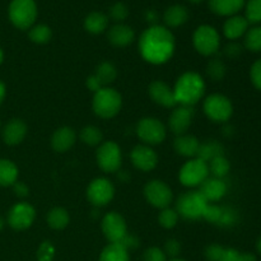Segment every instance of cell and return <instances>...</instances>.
I'll return each mask as SVG.
<instances>
[{"label": "cell", "mask_w": 261, "mask_h": 261, "mask_svg": "<svg viewBox=\"0 0 261 261\" xmlns=\"http://www.w3.org/2000/svg\"><path fill=\"white\" fill-rule=\"evenodd\" d=\"M139 53L145 61L154 65L167 63L175 53V37L163 25H150L140 36Z\"/></svg>", "instance_id": "obj_1"}, {"label": "cell", "mask_w": 261, "mask_h": 261, "mask_svg": "<svg viewBox=\"0 0 261 261\" xmlns=\"http://www.w3.org/2000/svg\"><path fill=\"white\" fill-rule=\"evenodd\" d=\"M205 93V83L201 75L194 71H186L176 81L173 94L176 103L194 107Z\"/></svg>", "instance_id": "obj_2"}, {"label": "cell", "mask_w": 261, "mask_h": 261, "mask_svg": "<svg viewBox=\"0 0 261 261\" xmlns=\"http://www.w3.org/2000/svg\"><path fill=\"white\" fill-rule=\"evenodd\" d=\"M122 106V97L116 89L103 87L94 93L92 107L97 116L102 119H112L120 112Z\"/></svg>", "instance_id": "obj_3"}, {"label": "cell", "mask_w": 261, "mask_h": 261, "mask_svg": "<svg viewBox=\"0 0 261 261\" xmlns=\"http://www.w3.org/2000/svg\"><path fill=\"white\" fill-rule=\"evenodd\" d=\"M208 204V201L199 191H188L178 196L177 203H176V212L182 218L196 221V219L203 218L204 211Z\"/></svg>", "instance_id": "obj_4"}, {"label": "cell", "mask_w": 261, "mask_h": 261, "mask_svg": "<svg viewBox=\"0 0 261 261\" xmlns=\"http://www.w3.org/2000/svg\"><path fill=\"white\" fill-rule=\"evenodd\" d=\"M37 18L35 0H12L9 5V19L19 30H28Z\"/></svg>", "instance_id": "obj_5"}, {"label": "cell", "mask_w": 261, "mask_h": 261, "mask_svg": "<svg viewBox=\"0 0 261 261\" xmlns=\"http://www.w3.org/2000/svg\"><path fill=\"white\" fill-rule=\"evenodd\" d=\"M194 47L203 56H212L217 54L221 46V37L216 28L203 24L196 28L193 36Z\"/></svg>", "instance_id": "obj_6"}, {"label": "cell", "mask_w": 261, "mask_h": 261, "mask_svg": "<svg viewBox=\"0 0 261 261\" xmlns=\"http://www.w3.org/2000/svg\"><path fill=\"white\" fill-rule=\"evenodd\" d=\"M204 112L214 122H226L233 114V106L228 97L223 94H211L204 101Z\"/></svg>", "instance_id": "obj_7"}, {"label": "cell", "mask_w": 261, "mask_h": 261, "mask_svg": "<svg viewBox=\"0 0 261 261\" xmlns=\"http://www.w3.org/2000/svg\"><path fill=\"white\" fill-rule=\"evenodd\" d=\"M208 163L199 158H194L181 167L178 180L186 188H195V186H200L208 178Z\"/></svg>", "instance_id": "obj_8"}, {"label": "cell", "mask_w": 261, "mask_h": 261, "mask_svg": "<svg viewBox=\"0 0 261 261\" xmlns=\"http://www.w3.org/2000/svg\"><path fill=\"white\" fill-rule=\"evenodd\" d=\"M97 163L99 168L107 173L117 172L121 167V149L115 142H105L97 149Z\"/></svg>", "instance_id": "obj_9"}, {"label": "cell", "mask_w": 261, "mask_h": 261, "mask_svg": "<svg viewBox=\"0 0 261 261\" xmlns=\"http://www.w3.org/2000/svg\"><path fill=\"white\" fill-rule=\"evenodd\" d=\"M137 134L144 143L155 145L166 139V126L155 117H144L137 125Z\"/></svg>", "instance_id": "obj_10"}, {"label": "cell", "mask_w": 261, "mask_h": 261, "mask_svg": "<svg viewBox=\"0 0 261 261\" xmlns=\"http://www.w3.org/2000/svg\"><path fill=\"white\" fill-rule=\"evenodd\" d=\"M144 196L150 205L165 209L172 203L173 194L170 186L161 180H152L144 186Z\"/></svg>", "instance_id": "obj_11"}, {"label": "cell", "mask_w": 261, "mask_h": 261, "mask_svg": "<svg viewBox=\"0 0 261 261\" xmlns=\"http://www.w3.org/2000/svg\"><path fill=\"white\" fill-rule=\"evenodd\" d=\"M115 188L105 177L94 178L87 188V199L94 206H105L114 199Z\"/></svg>", "instance_id": "obj_12"}, {"label": "cell", "mask_w": 261, "mask_h": 261, "mask_svg": "<svg viewBox=\"0 0 261 261\" xmlns=\"http://www.w3.org/2000/svg\"><path fill=\"white\" fill-rule=\"evenodd\" d=\"M101 228L110 244H120L127 234L126 222L116 212H110L103 217Z\"/></svg>", "instance_id": "obj_13"}, {"label": "cell", "mask_w": 261, "mask_h": 261, "mask_svg": "<svg viewBox=\"0 0 261 261\" xmlns=\"http://www.w3.org/2000/svg\"><path fill=\"white\" fill-rule=\"evenodd\" d=\"M35 218L36 211L31 204L18 203L8 213V224L15 231H24L32 226Z\"/></svg>", "instance_id": "obj_14"}, {"label": "cell", "mask_w": 261, "mask_h": 261, "mask_svg": "<svg viewBox=\"0 0 261 261\" xmlns=\"http://www.w3.org/2000/svg\"><path fill=\"white\" fill-rule=\"evenodd\" d=\"M194 107L190 106H178L173 109L171 112L170 117H168V127L171 132L175 133L176 135H182L190 127L191 122L194 119Z\"/></svg>", "instance_id": "obj_15"}, {"label": "cell", "mask_w": 261, "mask_h": 261, "mask_svg": "<svg viewBox=\"0 0 261 261\" xmlns=\"http://www.w3.org/2000/svg\"><path fill=\"white\" fill-rule=\"evenodd\" d=\"M130 158L134 167L143 172H149L157 167V153L148 145H137L130 153Z\"/></svg>", "instance_id": "obj_16"}, {"label": "cell", "mask_w": 261, "mask_h": 261, "mask_svg": "<svg viewBox=\"0 0 261 261\" xmlns=\"http://www.w3.org/2000/svg\"><path fill=\"white\" fill-rule=\"evenodd\" d=\"M148 92H149L150 98H152L155 103L160 105V106L171 109V107H175L176 105H177L176 103L175 94H173V89L171 88L168 84H166L165 82H152V83L149 84Z\"/></svg>", "instance_id": "obj_17"}, {"label": "cell", "mask_w": 261, "mask_h": 261, "mask_svg": "<svg viewBox=\"0 0 261 261\" xmlns=\"http://www.w3.org/2000/svg\"><path fill=\"white\" fill-rule=\"evenodd\" d=\"M199 193L204 196L208 203H216L227 194V185L222 178L208 177L200 185Z\"/></svg>", "instance_id": "obj_18"}, {"label": "cell", "mask_w": 261, "mask_h": 261, "mask_svg": "<svg viewBox=\"0 0 261 261\" xmlns=\"http://www.w3.org/2000/svg\"><path fill=\"white\" fill-rule=\"evenodd\" d=\"M27 135V125L23 120L13 119L5 125L3 130V139L8 145H18Z\"/></svg>", "instance_id": "obj_19"}, {"label": "cell", "mask_w": 261, "mask_h": 261, "mask_svg": "<svg viewBox=\"0 0 261 261\" xmlns=\"http://www.w3.org/2000/svg\"><path fill=\"white\" fill-rule=\"evenodd\" d=\"M76 134L71 127L63 126L54 133L51 138V147L55 152L64 153L75 144Z\"/></svg>", "instance_id": "obj_20"}, {"label": "cell", "mask_w": 261, "mask_h": 261, "mask_svg": "<svg viewBox=\"0 0 261 261\" xmlns=\"http://www.w3.org/2000/svg\"><path fill=\"white\" fill-rule=\"evenodd\" d=\"M107 38H109L110 43L116 46V47H126L134 41L135 33L132 27L119 23V24H115L114 27L110 28Z\"/></svg>", "instance_id": "obj_21"}, {"label": "cell", "mask_w": 261, "mask_h": 261, "mask_svg": "<svg viewBox=\"0 0 261 261\" xmlns=\"http://www.w3.org/2000/svg\"><path fill=\"white\" fill-rule=\"evenodd\" d=\"M249 30V22L241 15H232L223 25V33L228 40H237L242 37Z\"/></svg>", "instance_id": "obj_22"}, {"label": "cell", "mask_w": 261, "mask_h": 261, "mask_svg": "<svg viewBox=\"0 0 261 261\" xmlns=\"http://www.w3.org/2000/svg\"><path fill=\"white\" fill-rule=\"evenodd\" d=\"M173 147H175L177 154L182 155V157H196L200 142L193 135L182 134L176 138Z\"/></svg>", "instance_id": "obj_23"}, {"label": "cell", "mask_w": 261, "mask_h": 261, "mask_svg": "<svg viewBox=\"0 0 261 261\" xmlns=\"http://www.w3.org/2000/svg\"><path fill=\"white\" fill-rule=\"evenodd\" d=\"M245 0H209V8L218 15H234L244 8Z\"/></svg>", "instance_id": "obj_24"}, {"label": "cell", "mask_w": 261, "mask_h": 261, "mask_svg": "<svg viewBox=\"0 0 261 261\" xmlns=\"http://www.w3.org/2000/svg\"><path fill=\"white\" fill-rule=\"evenodd\" d=\"M163 19L168 27H180L188 22L189 12L184 5H172V7L167 8L163 14Z\"/></svg>", "instance_id": "obj_25"}, {"label": "cell", "mask_w": 261, "mask_h": 261, "mask_svg": "<svg viewBox=\"0 0 261 261\" xmlns=\"http://www.w3.org/2000/svg\"><path fill=\"white\" fill-rule=\"evenodd\" d=\"M18 167L14 162L5 158H0V186H13L18 181Z\"/></svg>", "instance_id": "obj_26"}, {"label": "cell", "mask_w": 261, "mask_h": 261, "mask_svg": "<svg viewBox=\"0 0 261 261\" xmlns=\"http://www.w3.org/2000/svg\"><path fill=\"white\" fill-rule=\"evenodd\" d=\"M107 25H109V18L101 12L91 13L87 15L86 20H84V28L87 32L92 33V35H99V33L105 32Z\"/></svg>", "instance_id": "obj_27"}, {"label": "cell", "mask_w": 261, "mask_h": 261, "mask_svg": "<svg viewBox=\"0 0 261 261\" xmlns=\"http://www.w3.org/2000/svg\"><path fill=\"white\" fill-rule=\"evenodd\" d=\"M99 261H130L129 251L121 244H109L101 252Z\"/></svg>", "instance_id": "obj_28"}, {"label": "cell", "mask_w": 261, "mask_h": 261, "mask_svg": "<svg viewBox=\"0 0 261 261\" xmlns=\"http://www.w3.org/2000/svg\"><path fill=\"white\" fill-rule=\"evenodd\" d=\"M70 222V217L66 209L61 208V206H56L53 208L47 213V224L53 229H64Z\"/></svg>", "instance_id": "obj_29"}, {"label": "cell", "mask_w": 261, "mask_h": 261, "mask_svg": "<svg viewBox=\"0 0 261 261\" xmlns=\"http://www.w3.org/2000/svg\"><path fill=\"white\" fill-rule=\"evenodd\" d=\"M223 145L217 142V140H213V142L205 143V144H200L196 158L208 163L213 158L218 157V155H223Z\"/></svg>", "instance_id": "obj_30"}, {"label": "cell", "mask_w": 261, "mask_h": 261, "mask_svg": "<svg viewBox=\"0 0 261 261\" xmlns=\"http://www.w3.org/2000/svg\"><path fill=\"white\" fill-rule=\"evenodd\" d=\"M94 76L98 79L99 83L102 84V87H107L110 83L115 82V79H116V66L112 63H110V61H103V63H101L97 66Z\"/></svg>", "instance_id": "obj_31"}, {"label": "cell", "mask_w": 261, "mask_h": 261, "mask_svg": "<svg viewBox=\"0 0 261 261\" xmlns=\"http://www.w3.org/2000/svg\"><path fill=\"white\" fill-rule=\"evenodd\" d=\"M28 37H30V40L32 42L37 43V45H43V43H47L51 40V37H53V31L46 24L33 25V27L30 28Z\"/></svg>", "instance_id": "obj_32"}, {"label": "cell", "mask_w": 261, "mask_h": 261, "mask_svg": "<svg viewBox=\"0 0 261 261\" xmlns=\"http://www.w3.org/2000/svg\"><path fill=\"white\" fill-rule=\"evenodd\" d=\"M208 168L209 172H212V175L217 178H222L229 172V161L227 160L224 155H218V157L213 158L211 162H208Z\"/></svg>", "instance_id": "obj_33"}, {"label": "cell", "mask_w": 261, "mask_h": 261, "mask_svg": "<svg viewBox=\"0 0 261 261\" xmlns=\"http://www.w3.org/2000/svg\"><path fill=\"white\" fill-rule=\"evenodd\" d=\"M81 139L86 145L94 147V145L101 144L102 139H103V134H102V132L98 127L89 125V126H86L82 129Z\"/></svg>", "instance_id": "obj_34"}, {"label": "cell", "mask_w": 261, "mask_h": 261, "mask_svg": "<svg viewBox=\"0 0 261 261\" xmlns=\"http://www.w3.org/2000/svg\"><path fill=\"white\" fill-rule=\"evenodd\" d=\"M245 47L251 53H261V27L251 28L245 33Z\"/></svg>", "instance_id": "obj_35"}, {"label": "cell", "mask_w": 261, "mask_h": 261, "mask_svg": "<svg viewBox=\"0 0 261 261\" xmlns=\"http://www.w3.org/2000/svg\"><path fill=\"white\" fill-rule=\"evenodd\" d=\"M226 64L221 59H212L206 65V74L214 82H219L226 76Z\"/></svg>", "instance_id": "obj_36"}, {"label": "cell", "mask_w": 261, "mask_h": 261, "mask_svg": "<svg viewBox=\"0 0 261 261\" xmlns=\"http://www.w3.org/2000/svg\"><path fill=\"white\" fill-rule=\"evenodd\" d=\"M178 213L176 212V209L171 208H165L161 211L160 216H158V222H160L161 226L166 229H171L177 224L178 222Z\"/></svg>", "instance_id": "obj_37"}, {"label": "cell", "mask_w": 261, "mask_h": 261, "mask_svg": "<svg viewBox=\"0 0 261 261\" xmlns=\"http://www.w3.org/2000/svg\"><path fill=\"white\" fill-rule=\"evenodd\" d=\"M246 19L249 23L261 22V0H249L247 2Z\"/></svg>", "instance_id": "obj_38"}, {"label": "cell", "mask_w": 261, "mask_h": 261, "mask_svg": "<svg viewBox=\"0 0 261 261\" xmlns=\"http://www.w3.org/2000/svg\"><path fill=\"white\" fill-rule=\"evenodd\" d=\"M237 212L229 206H222V214L217 226L219 227H232L237 223Z\"/></svg>", "instance_id": "obj_39"}, {"label": "cell", "mask_w": 261, "mask_h": 261, "mask_svg": "<svg viewBox=\"0 0 261 261\" xmlns=\"http://www.w3.org/2000/svg\"><path fill=\"white\" fill-rule=\"evenodd\" d=\"M129 15V9L124 3H115L111 8H110V17L115 20V22H122Z\"/></svg>", "instance_id": "obj_40"}, {"label": "cell", "mask_w": 261, "mask_h": 261, "mask_svg": "<svg viewBox=\"0 0 261 261\" xmlns=\"http://www.w3.org/2000/svg\"><path fill=\"white\" fill-rule=\"evenodd\" d=\"M55 255V247L50 241H45L41 244L37 251L38 261H53Z\"/></svg>", "instance_id": "obj_41"}, {"label": "cell", "mask_w": 261, "mask_h": 261, "mask_svg": "<svg viewBox=\"0 0 261 261\" xmlns=\"http://www.w3.org/2000/svg\"><path fill=\"white\" fill-rule=\"evenodd\" d=\"M221 214H222V206L211 205V204H208L205 211H204L203 218L205 219V221H208L209 223L217 224L218 223L219 218H221Z\"/></svg>", "instance_id": "obj_42"}, {"label": "cell", "mask_w": 261, "mask_h": 261, "mask_svg": "<svg viewBox=\"0 0 261 261\" xmlns=\"http://www.w3.org/2000/svg\"><path fill=\"white\" fill-rule=\"evenodd\" d=\"M143 261H167V256L160 247H149L143 254Z\"/></svg>", "instance_id": "obj_43"}, {"label": "cell", "mask_w": 261, "mask_h": 261, "mask_svg": "<svg viewBox=\"0 0 261 261\" xmlns=\"http://www.w3.org/2000/svg\"><path fill=\"white\" fill-rule=\"evenodd\" d=\"M181 252V245L177 240L171 239L166 242L165 245V254L166 256H170L171 259H177Z\"/></svg>", "instance_id": "obj_44"}, {"label": "cell", "mask_w": 261, "mask_h": 261, "mask_svg": "<svg viewBox=\"0 0 261 261\" xmlns=\"http://www.w3.org/2000/svg\"><path fill=\"white\" fill-rule=\"evenodd\" d=\"M250 78L255 88L261 91V59L255 61L250 69Z\"/></svg>", "instance_id": "obj_45"}, {"label": "cell", "mask_w": 261, "mask_h": 261, "mask_svg": "<svg viewBox=\"0 0 261 261\" xmlns=\"http://www.w3.org/2000/svg\"><path fill=\"white\" fill-rule=\"evenodd\" d=\"M224 251V247L221 245H209L205 249V257L208 261H219Z\"/></svg>", "instance_id": "obj_46"}, {"label": "cell", "mask_w": 261, "mask_h": 261, "mask_svg": "<svg viewBox=\"0 0 261 261\" xmlns=\"http://www.w3.org/2000/svg\"><path fill=\"white\" fill-rule=\"evenodd\" d=\"M241 53H242V46L237 42H231L224 47V54L231 59L237 58V56L241 55Z\"/></svg>", "instance_id": "obj_47"}, {"label": "cell", "mask_w": 261, "mask_h": 261, "mask_svg": "<svg viewBox=\"0 0 261 261\" xmlns=\"http://www.w3.org/2000/svg\"><path fill=\"white\" fill-rule=\"evenodd\" d=\"M241 260V252L236 249H224L223 255L219 261H240Z\"/></svg>", "instance_id": "obj_48"}, {"label": "cell", "mask_w": 261, "mask_h": 261, "mask_svg": "<svg viewBox=\"0 0 261 261\" xmlns=\"http://www.w3.org/2000/svg\"><path fill=\"white\" fill-rule=\"evenodd\" d=\"M13 190H14L15 195L19 196V198H25L30 194V189L25 185L24 182H20V181H17V182L13 185Z\"/></svg>", "instance_id": "obj_49"}, {"label": "cell", "mask_w": 261, "mask_h": 261, "mask_svg": "<svg viewBox=\"0 0 261 261\" xmlns=\"http://www.w3.org/2000/svg\"><path fill=\"white\" fill-rule=\"evenodd\" d=\"M86 86H87V88L89 89V91L94 92V93H96L97 91H99L101 88H103V87H102V84L99 83L98 79L94 76V74H93V75H91V76H88V78H87Z\"/></svg>", "instance_id": "obj_50"}, {"label": "cell", "mask_w": 261, "mask_h": 261, "mask_svg": "<svg viewBox=\"0 0 261 261\" xmlns=\"http://www.w3.org/2000/svg\"><path fill=\"white\" fill-rule=\"evenodd\" d=\"M240 261H257L256 256L250 252H241V260Z\"/></svg>", "instance_id": "obj_51"}, {"label": "cell", "mask_w": 261, "mask_h": 261, "mask_svg": "<svg viewBox=\"0 0 261 261\" xmlns=\"http://www.w3.org/2000/svg\"><path fill=\"white\" fill-rule=\"evenodd\" d=\"M5 94H7V88H5V84L0 81V105H2L3 101H4Z\"/></svg>", "instance_id": "obj_52"}, {"label": "cell", "mask_w": 261, "mask_h": 261, "mask_svg": "<svg viewBox=\"0 0 261 261\" xmlns=\"http://www.w3.org/2000/svg\"><path fill=\"white\" fill-rule=\"evenodd\" d=\"M256 249H257V251H259L261 254V237H260L259 241H257V244H256Z\"/></svg>", "instance_id": "obj_53"}, {"label": "cell", "mask_w": 261, "mask_h": 261, "mask_svg": "<svg viewBox=\"0 0 261 261\" xmlns=\"http://www.w3.org/2000/svg\"><path fill=\"white\" fill-rule=\"evenodd\" d=\"M3 60H4V54H3V50L0 48V64L3 63Z\"/></svg>", "instance_id": "obj_54"}, {"label": "cell", "mask_w": 261, "mask_h": 261, "mask_svg": "<svg viewBox=\"0 0 261 261\" xmlns=\"http://www.w3.org/2000/svg\"><path fill=\"white\" fill-rule=\"evenodd\" d=\"M3 228H4V221H3V219L0 218V231H2Z\"/></svg>", "instance_id": "obj_55"}, {"label": "cell", "mask_w": 261, "mask_h": 261, "mask_svg": "<svg viewBox=\"0 0 261 261\" xmlns=\"http://www.w3.org/2000/svg\"><path fill=\"white\" fill-rule=\"evenodd\" d=\"M189 2H191V3H200V2H203V0H189Z\"/></svg>", "instance_id": "obj_56"}, {"label": "cell", "mask_w": 261, "mask_h": 261, "mask_svg": "<svg viewBox=\"0 0 261 261\" xmlns=\"http://www.w3.org/2000/svg\"><path fill=\"white\" fill-rule=\"evenodd\" d=\"M170 261H185V260H182V259H172V260H170Z\"/></svg>", "instance_id": "obj_57"}]
</instances>
